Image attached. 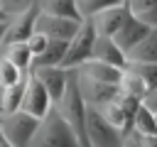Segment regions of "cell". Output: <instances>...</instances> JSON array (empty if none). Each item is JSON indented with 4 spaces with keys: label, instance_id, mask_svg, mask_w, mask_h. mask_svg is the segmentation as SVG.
Here are the masks:
<instances>
[{
    "label": "cell",
    "instance_id": "obj_6",
    "mask_svg": "<svg viewBox=\"0 0 157 147\" xmlns=\"http://www.w3.org/2000/svg\"><path fill=\"white\" fill-rule=\"evenodd\" d=\"M37 15H39V7L34 0H29L22 10L15 12V17L7 20V27H5V44H15V42H27L34 32V22H37Z\"/></svg>",
    "mask_w": 157,
    "mask_h": 147
},
{
    "label": "cell",
    "instance_id": "obj_13",
    "mask_svg": "<svg viewBox=\"0 0 157 147\" xmlns=\"http://www.w3.org/2000/svg\"><path fill=\"white\" fill-rule=\"evenodd\" d=\"M91 59L103 61V64H108V66H115V69H120V71L128 69V59H125L123 49L113 42V37H96Z\"/></svg>",
    "mask_w": 157,
    "mask_h": 147
},
{
    "label": "cell",
    "instance_id": "obj_20",
    "mask_svg": "<svg viewBox=\"0 0 157 147\" xmlns=\"http://www.w3.org/2000/svg\"><path fill=\"white\" fill-rule=\"evenodd\" d=\"M132 132H135V137H152V135H157V118H155V113L147 110L145 105H140L137 113H135Z\"/></svg>",
    "mask_w": 157,
    "mask_h": 147
},
{
    "label": "cell",
    "instance_id": "obj_14",
    "mask_svg": "<svg viewBox=\"0 0 157 147\" xmlns=\"http://www.w3.org/2000/svg\"><path fill=\"white\" fill-rule=\"evenodd\" d=\"M76 71H78V76H83V78H91V81H98V83H110V86H118V83H120V76H123L120 69L108 66V64L96 61V59L83 61Z\"/></svg>",
    "mask_w": 157,
    "mask_h": 147
},
{
    "label": "cell",
    "instance_id": "obj_23",
    "mask_svg": "<svg viewBox=\"0 0 157 147\" xmlns=\"http://www.w3.org/2000/svg\"><path fill=\"white\" fill-rule=\"evenodd\" d=\"M22 81V71H17L5 56H0V88H10Z\"/></svg>",
    "mask_w": 157,
    "mask_h": 147
},
{
    "label": "cell",
    "instance_id": "obj_9",
    "mask_svg": "<svg viewBox=\"0 0 157 147\" xmlns=\"http://www.w3.org/2000/svg\"><path fill=\"white\" fill-rule=\"evenodd\" d=\"M150 34V27L140 20V17H135V15H128L125 17V22L120 24V29L113 34V42L123 49V54H128V51H132L145 37Z\"/></svg>",
    "mask_w": 157,
    "mask_h": 147
},
{
    "label": "cell",
    "instance_id": "obj_11",
    "mask_svg": "<svg viewBox=\"0 0 157 147\" xmlns=\"http://www.w3.org/2000/svg\"><path fill=\"white\" fill-rule=\"evenodd\" d=\"M78 74V71H76ZM78 88H81V96L86 100V105H93V108H101L105 105L108 100H113L120 88L118 86H110V83H98V81H91V78H83L78 76Z\"/></svg>",
    "mask_w": 157,
    "mask_h": 147
},
{
    "label": "cell",
    "instance_id": "obj_5",
    "mask_svg": "<svg viewBox=\"0 0 157 147\" xmlns=\"http://www.w3.org/2000/svg\"><path fill=\"white\" fill-rule=\"evenodd\" d=\"M86 137L88 147H120L125 142V137L113 125H108L93 105H86Z\"/></svg>",
    "mask_w": 157,
    "mask_h": 147
},
{
    "label": "cell",
    "instance_id": "obj_17",
    "mask_svg": "<svg viewBox=\"0 0 157 147\" xmlns=\"http://www.w3.org/2000/svg\"><path fill=\"white\" fill-rule=\"evenodd\" d=\"M66 44L69 42H56V39H49L47 49L32 61V69H52V66H61V59L66 54ZM29 69V71H32Z\"/></svg>",
    "mask_w": 157,
    "mask_h": 147
},
{
    "label": "cell",
    "instance_id": "obj_31",
    "mask_svg": "<svg viewBox=\"0 0 157 147\" xmlns=\"http://www.w3.org/2000/svg\"><path fill=\"white\" fill-rule=\"evenodd\" d=\"M120 147H140V142H137V137L130 135V137H125V142H123Z\"/></svg>",
    "mask_w": 157,
    "mask_h": 147
},
{
    "label": "cell",
    "instance_id": "obj_24",
    "mask_svg": "<svg viewBox=\"0 0 157 147\" xmlns=\"http://www.w3.org/2000/svg\"><path fill=\"white\" fill-rule=\"evenodd\" d=\"M147 86V91L157 88V64H128Z\"/></svg>",
    "mask_w": 157,
    "mask_h": 147
},
{
    "label": "cell",
    "instance_id": "obj_19",
    "mask_svg": "<svg viewBox=\"0 0 157 147\" xmlns=\"http://www.w3.org/2000/svg\"><path fill=\"white\" fill-rule=\"evenodd\" d=\"M118 88H120V93H125V96H132V98H137V100H142L145 96H147V86H145V81L128 66L125 71H123V76H120V83H118Z\"/></svg>",
    "mask_w": 157,
    "mask_h": 147
},
{
    "label": "cell",
    "instance_id": "obj_1",
    "mask_svg": "<svg viewBox=\"0 0 157 147\" xmlns=\"http://www.w3.org/2000/svg\"><path fill=\"white\" fill-rule=\"evenodd\" d=\"M54 108L59 110V115L64 118V123L74 130V135L78 137V145L81 147H88V137H86V100L81 96L78 74L76 71H69L64 96L59 98V103Z\"/></svg>",
    "mask_w": 157,
    "mask_h": 147
},
{
    "label": "cell",
    "instance_id": "obj_30",
    "mask_svg": "<svg viewBox=\"0 0 157 147\" xmlns=\"http://www.w3.org/2000/svg\"><path fill=\"white\" fill-rule=\"evenodd\" d=\"M137 142H140V147H157V135H152V137H137Z\"/></svg>",
    "mask_w": 157,
    "mask_h": 147
},
{
    "label": "cell",
    "instance_id": "obj_33",
    "mask_svg": "<svg viewBox=\"0 0 157 147\" xmlns=\"http://www.w3.org/2000/svg\"><path fill=\"white\" fill-rule=\"evenodd\" d=\"M0 147H12L7 140H5V135H2V130H0Z\"/></svg>",
    "mask_w": 157,
    "mask_h": 147
},
{
    "label": "cell",
    "instance_id": "obj_26",
    "mask_svg": "<svg viewBox=\"0 0 157 147\" xmlns=\"http://www.w3.org/2000/svg\"><path fill=\"white\" fill-rule=\"evenodd\" d=\"M155 5H157V0H125V7H128L130 15H135V17H142V15L150 12Z\"/></svg>",
    "mask_w": 157,
    "mask_h": 147
},
{
    "label": "cell",
    "instance_id": "obj_3",
    "mask_svg": "<svg viewBox=\"0 0 157 147\" xmlns=\"http://www.w3.org/2000/svg\"><path fill=\"white\" fill-rule=\"evenodd\" d=\"M0 130L12 147H32V140L39 130V120L22 110L10 113V115L0 113Z\"/></svg>",
    "mask_w": 157,
    "mask_h": 147
},
{
    "label": "cell",
    "instance_id": "obj_28",
    "mask_svg": "<svg viewBox=\"0 0 157 147\" xmlns=\"http://www.w3.org/2000/svg\"><path fill=\"white\" fill-rule=\"evenodd\" d=\"M140 20H142V22H145V24H147L150 29H157V5H155V7L150 10V12H145V15L140 17Z\"/></svg>",
    "mask_w": 157,
    "mask_h": 147
},
{
    "label": "cell",
    "instance_id": "obj_34",
    "mask_svg": "<svg viewBox=\"0 0 157 147\" xmlns=\"http://www.w3.org/2000/svg\"><path fill=\"white\" fill-rule=\"evenodd\" d=\"M0 22H7V12H5L2 5H0Z\"/></svg>",
    "mask_w": 157,
    "mask_h": 147
},
{
    "label": "cell",
    "instance_id": "obj_15",
    "mask_svg": "<svg viewBox=\"0 0 157 147\" xmlns=\"http://www.w3.org/2000/svg\"><path fill=\"white\" fill-rule=\"evenodd\" d=\"M42 15H52V17H64V20H74V22H83L76 0H34Z\"/></svg>",
    "mask_w": 157,
    "mask_h": 147
},
{
    "label": "cell",
    "instance_id": "obj_25",
    "mask_svg": "<svg viewBox=\"0 0 157 147\" xmlns=\"http://www.w3.org/2000/svg\"><path fill=\"white\" fill-rule=\"evenodd\" d=\"M25 44H27V49H29V54H32V56L37 59V56H39V54H42V51L47 49V44H49V39H47L44 34H39V32H32V37H29V39H27Z\"/></svg>",
    "mask_w": 157,
    "mask_h": 147
},
{
    "label": "cell",
    "instance_id": "obj_10",
    "mask_svg": "<svg viewBox=\"0 0 157 147\" xmlns=\"http://www.w3.org/2000/svg\"><path fill=\"white\" fill-rule=\"evenodd\" d=\"M130 15V10L125 5H118V7H108V10H101L96 15H91V24H93V32L96 37H113L120 24L125 22V17Z\"/></svg>",
    "mask_w": 157,
    "mask_h": 147
},
{
    "label": "cell",
    "instance_id": "obj_22",
    "mask_svg": "<svg viewBox=\"0 0 157 147\" xmlns=\"http://www.w3.org/2000/svg\"><path fill=\"white\" fill-rule=\"evenodd\" d=\"M76 5H78L81 17H83V20H88L91 15H96V12H101V10L125 5V0H76Z\"/></svg>",
    "mask_w": 157,
    "mask_h": 147
},
{
    "label": "cell",
    "instance_id": "obj_4",
    "mask_svg": "<svg viewBox=\"0 0 157 147\" xmlns=\"http://www.w3.org/2000/svg\"><path fill=\"white\" fill-rule=\"evenodd\" d=\"M93 42H96L93 24H91V20H83L81 27H78V32L66 44V54L61 59V69L64 71H76L83 61H88L91 51H93Z\"/></svg>",
    "mask_w": 157,
    "mask_h": 147
},
{
    "label": "cell",
    "instance_id": "obj_8",
    "mask_svg": "<svg viewBox=\"0 0 157 147\" xmlns=\"http://www.w3.org/2000/svg\"><path fill=\"white\" fill-rule=\"evenodd\" d=\"M81 22L74 20H64V17H52V15H37L34 22V32L44 34L47 39H56V42H69L76 32H78Z\"/></svg>",
    "mask_w": 157,
    "mask_h": 147
},
{
    "label": "cell",
    "instance_id": "obj_16",
    "mask_svg": "<svg viewBox=\"0 0 157 147\" xmlns=\"http://www.w3.org/2000/svg\"><path fill=\"white\" fill-rule=\"evenodd\" d=\"M128 64H157V29H150V34L125 54Z\"/></svg>",
    "mask_w": 157,
    "mask_h": 147
},
{
    "label": "cell",
    "instance_id": "obj_29",
    "mask_svg": "<svg viewBox=\"0 0 157 147\" xmlns=\"http://www.w3.org/2000/svg\"><path fill=\"white\" fill-rule=\"evenodd\" d=\"M0 5L5 7V12L7 10H22L27 5V0H0Z\"/></svg>",
    "mask_w": 157,
    "mask_h": 147
},
{
    "label": "cell",
    "instance_id": "obj_32",
    "mask_svg": "<svg viewBox=\"0 0 157 147\" xmlns=\"http://www.w3.org/2000/svg\"><path fill=\"white\" fill-rule=\"evenodd\" d=\"M5 27H7V22H0V49H2V42H5Z\"/></svg>",
    "mask_w": 157,
    "mask_h": 147
},
{
    "label": "cell",
    "instance_id": "obj_7",
    "mask_svg": "<svg viewBox=\"0 0 157 147\" xmlns=\"http://www.w3.org/2000/svg\"><path fill=\"white\" fill-rule=\"evenodd\" d=\"M22 113L42 120L49 110H52V100H49V93L44 91V86L37 81L34 74H27L25 76V96H22V105H20Z\"/></svg>",
    "mask_w": 157,
    "mask_h": 147
},
{
    "label": "cell",
    "instance_id": "obj_27",
    "mask_svg": "<svg viewBox=\"0 0 157 147\" xmlns=\"http://www.w3.org/2000/svg\"><path fill=\"white\" fill-rule=\"evenodd\" d=\"M142 105H145L147 110L157 113V88H155V91H147V96L142 98Z\"/></svg>",
    "mask_w": 157,
    "mask_h": 147
},
{
    "label": "cell",
    "instance_id": "obj_12",
    "mask_svg": "<svg viewBox=\"0 0 157 147\" xmlns=\"http://www.w3.org/2000/svg\"><path fill=\"white\" fill-rule=\"evenodd\" d=\"M32 74L37 76V81H39V83L44 86V91L49 93L52 105H56V103H59V98L64 96L69 71H64L61 66H52V69H32Z\"/></svg>",
    "mask_w": 157,
    "mask_h": 147
},
{
    "label": "cell",
    "instance_id": "obj_18",
    "mask_svg": "<svg viewBox=\"0 0 157 147\" xmlns=\"http://www.w3.org/2000/svg\"><path fill=\"white\" fill-rule=\"evenodd\" d=\"M2 56H5V59H7L17 71H27V74H29L32 61H34V56L29 54V49H27V44H25V42L5 44V47H2Z\"/></svg>",
    "mask_w": 157,
    "mask_h": 147
},
{
    "label": "cell",
    "instance_id": "obj_35",
    "mask_svg": "<svg viewBox=\"0 0 157 147\" xmlns=\"http://www.w3.org/2000/svg\"><path fill=\"white\" fill-rule=\"evenodd\" d=\"M155 118H157V113H155Z\"/></svg>",
    "mask_w": 157,
    "mask_h": 147
},
{
    "label": "cell",
    "instance_id": "obj_2",
    "mask_svg": "<svg viewBox=\"0 0 157 147\" xmlns=\"http://www.w3.org/2000/svg\"><path fill=\"white\" fill-rule=\"evenodd\" d=\"M32 147H81L74 130L64 123L59 110L52 105V110L39 120V130L32 140Z\"/></svg>",
    "mask_w": 157,
    "mask_h": 147
},
{
    "label": "cell",
    "instance_id": "obj_21",
    "mask_svg": "<svg viewBox=\"0 0 157 147\" xmlns=\"http://www.w3.org/2000/svg\"><path fill=\"white\" fill-rule=\"evenodd\" d=\"M22 96H25V78L10 88H2V96H0V113L2 115H10V113H17L20 105H22Z\"/></svg>",
    "mask_w": 157,
    "mask_h": 147
}]
</instances>
